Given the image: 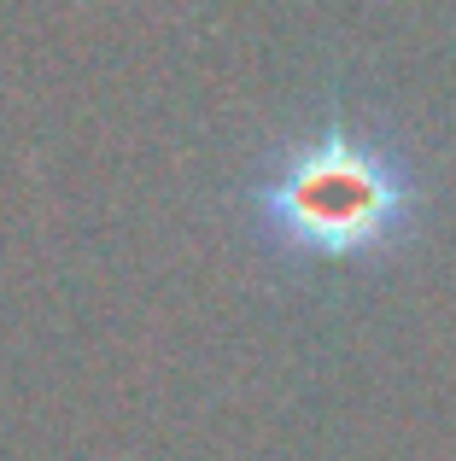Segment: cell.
I'll return each mask as SVG.
<instances>
[{
    "label": "cell",
    "mask_w": 456,
    "mask_h": 461,
    "mask_svg": "<svg viewBox=\"0 0 456 461\" xmlns=\"http://www.w3.org/2000/svg\"><path fill=\"white\" fill-rule=\"evenodd\" d=\"M246 216L258 246L293 269H375L427 222V169L380 117L328 105L251 169Z\"/></svg>",
    "instance_id": "cell-1"
}]
</instances>
